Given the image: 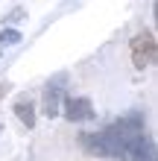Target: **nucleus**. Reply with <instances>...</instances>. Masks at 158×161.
Wrapping results in <instances>:
<instances>
[{
  "label": "nucleus",
  "instance_id": "nucleus-1",
  "mask_svg": "<svg viewBox=\"0 0 158 161\" xmlns=\"http://www.w3.org/2000/svg\"><path fill=\"white\" fill-rule=\"evenodd\" d=\"M146 123L144 114H126L114 123H108L106 129L94 132V135H79V144L88 155H100V158H126V147L129 141L144 135Z\"/></svg>",
  "mask_w": 158,
  "mask_h": 161
},
{
  "label": "nucleus",
  "instance_id": "nucleus-4",
  "mask_svg": "<svg viewBox=\"0 0 158 161\" xmlns=\"http://www.w3.org/2000/svg\"><path fill=\"white\" fill-rule=\"evenodd\" d=\"M126 158L129 161H155V144H152V138L146 135H138L129 141V147H126Z\"/></svg>",
  "mask_w": 158,
  "mask_h": 161
},
{
  "label": "nucleus",
  "instance_id": "nucleus-2",
  "mask_svg": "<svg viewBox=\"0 0 158 161\" xmlns=\"http://www.w3.org/2000/svg\"><path fill=\"white\" fill-rule=\"evenodd\" d=\"M129 50H132V64L138 70H144V68H152L155 59H158V44H155V35L150 30H144V32H138L132 44H129Z\"/></svg>",
  "mask_w": 158,
  "mask_h": 161
},
{
  "label": "nucleus",
  "instance_id": "nucleus-5",
  "mask_svg": "<svg viewBox=\"0 0 158 161\" xmlns=\"http://www.w3.org/2000/svg\"><path fill=\"white\" fill-rule=\"evenodd\" d=\"M62 88H64V79L59 76L56 82L47 85V91H44V114H47L50 120L62 114V100H64V91Z\"/></svg>",
  "mask_w": 158,
  "mask_h": 161
},
{
  "label": "nucleus",
  "instance_id": "nucleus-3",
  "mask_svg": "<svg viewBox=\"0 0 158 161\" xmlns=\"http://www.w3.org/2000/svg\"><path fill=\"white\" fill-rule=\"evenodd\" d=\"M62 114L68 117L70 123H85V120H94V103L88 97H64L62 100Z\"/></svg>",
  "mask_w": 158,
  "mask_h": 161
},
{
  "label": "nucleus",
  "instance_id": "nucleus-7",
  "mask_svg": "<svg viewBox=\"0 0 158 161\" xmlns=\"http://www.w3.org/2000/svg\"><path fill=\"white\" fill-rule=\"evenodd\" d=\"M18 41H21L18 30H0V44H18Z\"/></svg>",
  "mask_w": 158,
  "mask_h": 161
},
{
  "label": "nucleus",
  "instance_id": "nucleus-6",
  "mask_svg": "<svg viewBox=\"0 0 158 161\" xmlns=\"http://www.w3.org/2000/svg\"><path fill=\"white\" fill-rule=\"evenodd\" d=\"M15 114H18V120H21L26 129H35V106L30 100H24V97L18 100L15 103Z\"/></svg>",
  "mask_w": 158,
  "mask_h": 161
},
{
  "label": "nucleus",
  "instance_id": "nucleus-9",
  "mask_svg": "<svg viewBox=\"0 0 158 161\" xmlns=\"http://www.w3.org/2000/svg\"><path fill=\"white\" fill-rule=\"evenodd\" d=\"M9 91H12V85H9V82H0V100H3Z\"/></svg>",
  "mask_w": 158,
  "mask_h": 161
},
{
  "label": "nucleus",
  "instance_id": "nucleus-8",
  "mask_svg": "<svg viewBox=\"0 0 158 161\" xmlns=\"http://www.w3.org/2000/svg\"><path fill=\"white\" fill-rule=\"evenodd\" d=\"M24 15H26V12H24V9H15V12H12V15H9V18H6V24H12V21H21V18H24Z\"/></svg>",
  "mask_w": 158,
  "mask_h": 161
}]
</instances>
